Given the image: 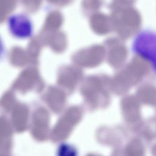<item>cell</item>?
I'll return each instance as SVG.
<instances>
[{
	"instance_id": "1",
	"label": "cell",
	"mask_w": 156,
	"mask_h": 156,
	"mask_svg": "<svg viewBox=\"0 0 156 156\" xmlns=\"http://www.w3.org/2000/svg\"><path fill=\"white\" fill-rule=\"evenodd\" d=\"M132 51L148 61L156 73V30L146 29L139 32L132 41Z\"/></svg>"
},
{
	"instance_id": "2",
	"label": "cell",
	"mask_w": 156,
	"mask_h": 156,
	"mask_svg": "<svg viewBox=\"0 0 156 156\" xmlns=\"http://www.w3.org/2000/svg\"><path fill=\"white\" fill-rule=\"evenodd\" d=\"M10 34L18 39L30 38L34 34L33 24L27 16L22 14L12 15L8 20Z\"/></svg>"
},
{
	"instance_id": "3",
	"label": "cell",
	"mask_w": 156,
	"mask_h": 156,
	"mask_svg": "<svg viewBox=\"0 0 156 156\" xmlns=\"http://www.w3.org/2000/svg\"><path fill=\"white\" fill-rule=\"evenodd\" d=\"M5 44L1 37L0 36V58H1L4 55L5 53Z\"/></svg>"
}]
</instances>
